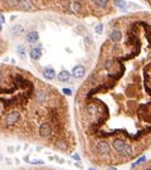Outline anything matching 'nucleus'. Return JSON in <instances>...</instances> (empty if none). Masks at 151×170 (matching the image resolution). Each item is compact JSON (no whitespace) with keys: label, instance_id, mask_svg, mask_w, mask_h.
<instances>
[{"label":"nucleus","instance_id":"obj_4","mask_svg":"<svg viewBox=\"0 0 151 170\" xmlns=\"http://www.w3.org/2000/svg\"><path fill=\"white\" fill-rule=\"evenodd\" d=\"M51 132H52V127H51V125L49 124H42L40 125V127H39V135L42 136V137H48L49 135H51Z\"/></svg>","mask_w":151,"mask_h":170},{"label":"nucleus","instance_id":"obj_7","mask_svg":"<svg viewBox=\"0 0 151 170\" xmlns=\"http://www.w3.org/2000/svg\"><path fill=\"white\" fill-rule=\"evenodd\" d=\"M39 40V34L35 30H32V32H29L26 34V42H28L29 44H34L37 43V42Z\"/></svg>","mask_w":151,"mask_h":170},{"label":"nucleus","instance_id":"obj_25","mask_svg":"<svg viewBox=\"0 0 151 170\" xmlns=\"http://www.w3.org/2000/svg\"><path fill=\"white\" fill-rule=\"evenodd\" d=\"M72 158H73V160H76L77 162L81 161V156H79L78 154H73V155H72Z\"/></svg>","mask_w":151,"mask_h":170},{"label":"nucleus","instance_id":"obj_27","mask_svg":"<svg viewBox=\"0 0 151 170\" xmlns=\"http://www.w3.org/2000/svg\"><path fill=\"white\" fill-rule=\"evenodd\" d=\"M8 149H9V150H8V151H9V153H13V147H11V146H9V147H8Z\"/></svg>","mask_w":151,"mask_h":170},{"label":"nucleus","instance_id":"obj_2","mask_svg":"<svg viewBox=\"0 0 151 170\" xmlns=\"http://www.w3.org/2000/svg\"><path fill=\"white\" fill-rule=\"evenodd\" d=\"M19 120H20V115L18 112H11L4 117V124L6 126H14V125H17L19 122Z\"/></svg>","mask_w":151,"mask_h":170},{"label":"nucleus","instance_id":"obj_29","mask_svg":"<svg viewBox=\"0 0 151 170\" xmlns=\"http://www.w3.org/2000/svg\"><path fill=\"white\" fill-rule=\"evenodd\" d=\"M3 30V23H0V32Z\"/></svg>","mask_w":151,"mask_h":170},{"label":"nucleus","instance_id":"obj_1","mask_svg":"<svg viewBox=\"0 0 151 170\" xmlns=\"http://www.w3.org/2000/svg\"><path fill=\"white\" fill-rule=\"evenodd\" d=\"M8 5L11 8H18L20 10H32L33 3L30 0H9Z\"/></svg>","mask_w":151,"mask_h":170},{"label":"nucleus","instance_id":"obj_13","mask_svg":"<svg viewBox=\"0 0 151 170\" xmlns=\"http://www.w3.org/2000/svg\"><path fill=\"white\" fill-rule=\"evenodd\" d=\"M17 53L21 57V58H24V57L26 56V49H25L24 45H23V44H19L18 47H17Z\"/></svg>","mask_w":151,"mask_h":170},{"label":"nucleus","instance_id":"obj_8","mask_svg":"<svg viewBox=\"0 0 151 170\" xmlns=\"http://www.w3.org/2000/svg\"><path fill=\"white\" fill-rule=\"evenodd\" d=\"M71 76H72V73H69V72L66 71V69H63V71H60L58 73L57 79H58L59 82H68L71 79Z\"/></svg>","mask_w":151,"mask_h":170},{"label":"nucleus","instance_id":"obj_26","mask_svg":"<svg viewBox=\"0 0 151 170\" xmlns=\"http://www.w3.org/2000/svg\"><path fill=\"white\" fill-rule=\"evenodd\" d=\"M0 23H5V18L3 15H0Z\"/></svg>","mask_w":151,"mask_h":170},{"label":"nucleus","instance_id":"obj_18","mask_svg":"<svg viewBox=\"0 0 151 170\" xmlns=\"http://www.w3.org/2000/svg\"><path fill=\"white\" fill-rule=\"evenodd\" d=\"M94 33L97 34V35H101L102 33H103V24H97L96 25V28H94Z\"/></svg>","mask_w":151,"mask_h":170},{"label":"nucleus","instance_id":"obj_20","mask_svg":"<svg viewBox=\"0 0 151 170\" xmlns=\"http://www.w3.org/2000/svg\"><path fill=\"white\" fill-rule=\"evenodd\" d=\"M131 154H132V147L126 144V146H125V149H123V151H122V155L127 156V155H131Z\"/></svg>","mask_w":151,"mask_h":170},{"label":"nucleus","instance_id":"obj_15","mask_svg":"<svg viewBox=\"0 0 151 170\" xmlns=\"http://www.w3.org/2000/svg\"><path fill=\"white\" fill-rule=\"evenodd\" d=\"M37 100L38 102H44L45 100H47V94L44 93V91H38L37 92Z\"/></svg>","mask_w":151,"mask_h":170},{"label":"nucleus","instance_id":"obj_9","mask_svg":"<svg viewBox=\"0 0 151 170\" xmlns=\"http://www.w3.org/2000/svg\"><path fill=\"white\" fill-rule=\"evenodd\" d=\"M42 54H43V52H42V48H39V47L32 48V51H30V53H29L30 58L34 59V60L40 59V58H42Z\"/></svg>","mask_w":151,"mask_h":170},{"label":"nucleus","instance_id":"obj_24","mask_svg":"<svg viewBox=\"0 0 151 170\" xmlns=\"http://www.w3.org/2000/svg\"><path fill=\"white\" fill-rule=\"evenodd\" d=\"M62 91H63V93L66 94V96H72V91H71V88H63Z\"/></svg>","mask_w":151,"mask_h":170},{"label":"nucleus","instance_id":"obj_28","mask_svg":"<svg viewBox=\"0 0 151 170\" xmlns=\"http://www.w3.org/2000/svg\"><path fill=\"white\" fill-rule=\"evenodd\" d=\"M1 81H3V74H1V72H0V83H1Z\"/></svg>","mask_w":151,"mask_h":170},{"label":"nucleus","instance_id":"obj_22","mask_svg":"<svg viewBox=\"0 0 151 170\" xmlns=\"http://www.w3.org/2000/svg\"><path fill=\"white\" fill-rule=\"evenodd\" d=\"M127 8H128V9H132V10L141 9V6H140V5H137V4H135V3H130V1L127 3Z\"/></svg>","mask_w":151,"mask_h":170},{"label":"nucleus","instance_id":"obj_16","mask_svg":"<svg viewBox=\"0 0 151 170\" xmlns=\"http://www.w3.org/2000/svg\"><path fill=\"white\" fill-rule=\"evenodd\" d=\"M115 3H116V5L118 6L121 10H125V9L127 8V3L125 1V0H116Z\"/></svg>","mask_w":151,"mask_h":170},{"label":"nucleus","instance_id":"obj_6","mask_svg":"<svg viewBox=\"0 0 151 170\" xmlns=\"http://www.w3.org/2000/svg\"><path fill=\"white\" fill-rule=\"evenodd\" d=\"M112 146H113V149H115L118 154H122L125 146H126V142H125L123 140H121V139H116V140H113Z\"/></svg>","mask_w":151,"mask_h":170},{"label":"nucleus","instance_id":"obj_23","mask_svg":"<svg viewBox=\"0 0 151 170\" xmlns=\"http://www.w3.org/2000/svg\"><path fill=\"white\" fill-rule=\"evenodd\" d=\"M94 3H96L98 6H101V8H105L106 5H107L108 0H94Z\"/></svg>","mask_w":151,"mask_h":170},{"label":"nucleus","instance_id":"obj_30","mask_svg":"<svg viewBox=\"0 0 151 170\" xmlns=\"http://www.w3.org/2000/svg\"><path fill=\"white\" fill-rule=\"evenodd\" d=\"M1 108H3V107H1V103H0V111H1Z\"/></svg>","mask_w":151,"mask_h":170},{"label":"nucleus","instance_id":"obj_11","mask_svg":"<svg viewBox=\"0 0 151 170\" xmlns=\"http://www.w3.org/2000/svg\"><path fill=\"white\" fill-rule=\"evenodd\" d=\"M109 38H111L112 42H115V43H118V42L122 39V33H121V30L115 29V30H112V33H111V35H109Z\"/></svg>","mask_w":151,"mask_h":170},{"label":"nucleus","instance_id":"obj_21","mask_svg":"<svg viewBox=\"0 0 151 170\" xmlns=\"http://www.w3.org/2000/svg\"><path fill=\"white\" fill-rule=\"evenodd\" d=\"M57 147L64 151V150L67 149V144H66V141H64V140H60V141H58V142H57Z\"/></svg>","mask_w":151,"mask_h":170},{"label":"nucleus","instance_id":"obj_5","mask_svg":"<svg viewBox=\"0 0 151 170\" xmlns=\"http://www.w3.org/2000/svg\"><path fill=\"white\" fill-rule=\"evenodd\" d=\"M96 149H97L98 153L102 154V155H106V154L109 153V145H108V142H106V141H100L97 144Z\"/></svg>","mask_w":151,"mask_h":170},{"label":"nucleus","instance_id":"obj_3","mask_svg":"<svg viewBox=\"0 0 151 170\" xmlns=\"http://www.w3.org/2000/svg\"><path fill=\"white\" fill-rule=\"evenodd\" d=\"M85 74H86V67L82 66V64H77L72 69V76L74 78H82Z\"/></svg>","mask_w":151,"mask_h":170},{"label":"nucleus","instance_id":"obj_12","mask_svg":"<svg viewBox=\"0 0 151 170\" xmlns=\"http://www.w3.org/2000/svg\"><path fill=\"white\" fill-rule=\"evenodd\" d=\"M23 33H24V26L20 25V24L14 25L13 29H11V34H13L14 37H19V35H21Z\"/></svg>","mask_w":151,"mask_h":170},{"label":"nucleus","instance_id":"obj_19","mask_svg":"<svg viewBox=\"0 0 151 170\" xmlns=\"http://www.w3.org/2000/svg\"><path fill=\"white\" fill-rule=\"evenodd\" d=\"M146 161V156L145 155H142L141 158H139L137 160H136L134 164H132V168H135V166H137V165H140V164H142V162H145Z\"/></svg>","mask_w":151,"mask_h":170},{"label":"nucleus","instance_id":"obj_14","mask_svg":"<svg viewBox=\"0 0 151 170\" xmlns=\"http://www.w3.org/2000/svg\"><path fill=\"white\" fill-rule=\"evenodd\" d=\"M24 161L29 162V164H32V165H43V164H44V161H43V160H40V159H37V160H29V158H28V156H25V158H24Z\"/></svg>","mask_w":151,"mask_h":170},{"label":"nucleus","instance_id":"obj_17","mask_svg":"<svg viewBox=\"0 0 151 170\" xmlns=\"http://www.w3.org/2000/svg\"><path fill=\"white\" fill-rule=\"evenodd\" d=\"M85 44L88 45V47L93 44V38H92V35H89V34H86V35H85Z\"/></svg>","mask_w":151,"mask_h":170},{"label":"nucleus","instance_id":"obj_10","mask_svg":"<svg viewBox=\"0 0 151 170\" xmlns=\"http://www.w3.org/2000/svg\"><path fill=\"white\" fill-rule=\"evenodd\" d=\"M43 76H44V78H47V79H54L55 72L51 67H45L43 69Z\"/></svg>","mask_w":151,"mask_h":170}]
</instances>
